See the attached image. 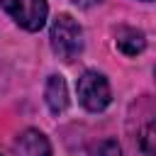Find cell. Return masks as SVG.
<instances>
[{"label": "cell", "mask_w": 156, "mask_h": 156, "mask_svg": "<svg viewBox=\"0 0 156 156\" xmlns=\"http://www.w3.org/2000/svg\"><path fill=\"white\" fill-rule=\"evenodd\" d=\"M44 98H46L49 110H51L54 115H61V112L68 107V88H66V80H63L61 76H49Z\"/></svg>", "instance_id": "cell-5"}, {"label": "cell", "mask_w": 156, "mask_h": 156, "mask_svg": "<svg viewBox=\"0 0 156 156\" xmlns=\"http://www.w3.org/2000/svg\"><path fill=\"white\" fill-rule=\"evenodd\" d=\"M115 44H117V49H119L122 54H127V56H136V54H141V51H144L146 39H144V34H141L139 29L124 27V29H119V32H117Z\"/></svg>", "instance_id": "cell-6"}, {"label": "cell", "mask_w": 156, "mask_h": 156, "mask_svg": "<svg viewBox=\"0 0 156 156\" xmlns=\"http://www.w3.org/2000/svg\"><path fill=\"white\" fill-rule=\"evenodd\" d=\"M17 154L20 156H51V144L49 139L37 132V129H27L17 136Z\"/></svg>", "instance_id": "cell-4"}, {"label": "cell", "mask_w": 156, "mask_h": 156, "mask_svg": "<svg viewBox=\"0 0 156 156\" xmlns=\"http://www.w3.org/2000/svg\"><path fill=\"white\" fill-rule=\"evenodd\" d=\"M141 149L149 156H156V119L146 124V129L141 132Z\"/></svg>", "instance_id": "cell-7"}, {"label": "cell", "mask_w": 156, "mask_h": 156, "mask_svg": "<svg viewBox=\"0 0 156 156\" xmlns=\"http://www.w3.org/2000/svg\"><path fill=\"white\" fill-rule=\"evenodd\" d=\"M78 100L85 110L90 112H100L110 105L112 95H110V83L102 73L98 71H85L78 78Z\"/></svg>", "instance_id": "cell-2"}, {"label": "cell", "mask_w": 156, "mask_h": 156, "mask_svg": "<svg viewBox=\"0 0 156 156\" xmlns=\"http://www.w3.org/2000/svg\"><path fill=\"white\" fill-rule=\"evenodd\" d=\"M78 5H93V2H100V0H76Z\"/></svg>", "instance_id": "cell-9"}, {"label": "cell", "mask_w": 156, "mask_h": 156, "mask_svg": "<svg viewBox=\"0 0 156 156\" xmlns=\"http://www.w3.org/2000/svg\"><path fill=\"white\" fill-rule=\"evenodd\" d=\"M98 156H122V151H119V144L115 141V139H107V141H102L100 146H98V151H95Z\"/></svg>", "instance_id": "cell-8"}, {"label": "cell", "mask_w": 156, "mask_h": 156, "mask_svg": "<svg viewBox=\"0 0 156 156\" xmlns=\"http://www.w3.org/2000/svg\"><path fill=\"white\" fill-rule=\"evenodd\" d=\"M0 5L27 32H37L46 22V0H0Z\"/></svg>", "instance_id": "cell-3"}, {"label": "cell", "mask_w": 156, "mask_h": 156, "mask_svg": "<svg viewBox=\"0 0 156 156\" xmlns=\"http://www.w3.org/2000/svg\"><path fill=\"white\" fill-rule=\"evenodd\" d=\"M51 49L61 61H73L83 51V29L71 15H58L51 24Z\"/></svg>", "instance_id": "cell-1"}]
</instances>
